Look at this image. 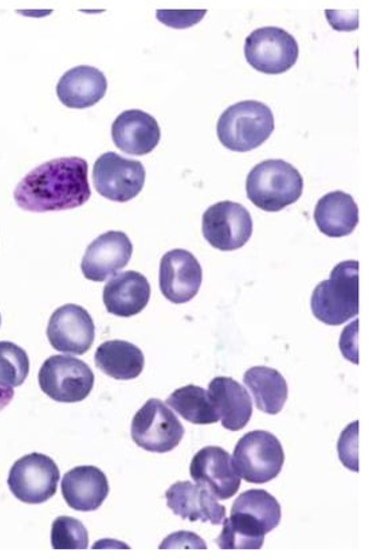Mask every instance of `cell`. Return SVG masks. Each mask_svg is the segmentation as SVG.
<instances>
[{
  "label": "cell",
  "instance_id": "obj_1",
  "mask_svg": "<svg viewBox=\"0 0 369 560\" xmlns=\"http://www.w3.org/2000/svg\"><path fill=\"white\" fill-rule=\"evenodd\" d=\"M91 196L87 162L78 156L58 158L35 167L14 191L16 206L34 213L80 208Z\"/></svg>",
  "mask_w": 369,
  "mask_h": 560
},
{
  "label": "cell",
  "instance_id": "obj_2",
  "mask_svg": "<svg viewBox=\"0 0 369 560\" xmlns=\"http://www.w3.org/2000/svg\"><path fill=\"white\" fill-rule=\"evenodd\" d=\"M310 307L322 324L338 326L359 314V261L338 262L314 289Z\"/></svg>",
  "mask_w": 369,
  "mask_h": 560
},
{
  "label": "cell",
  "instance_id": "obj_3",
  "mask_svg": "<svg viewBox=\"0 0 369 560\" xmlns=\"http://www.w3.org/2000/svg\"><path fill=\"white\" fill-rule=\"evenodd\" d=\"M302 190L301 173L283 160L258 163L246 180L249 200L265 212L288 208L300 200Z\"/></svg>",
  "mask_w": 369,
  "mask_h": 560
},
{
  "label": "cell",
  "instance_id": "obj_4",
  "mask_svg": "<svg viewBox=\"0 0 369 560\" xmlns=\"http://www.w3.org/2000/svg\"><path fill=\"white\" fill-rule=\"evenodd\" d=\"M274 115L266 104L255 101L241 102L222 114L216 133L226 149L236 153H249L271 138Z\"/></svg>",
  "mask_w": 369,
  "mask_h": 560
},
{
  "label": "cell",
  "instance_id": "obj_5",
  "mask_svg": "<svg viewBox=\"0 0 369 560\" xmlns=\"http://www.w3.org/2000/svg\"><path fill=\"white\" fill-rule=\"evenodd\" d=\"M233 464L243 480L266 483L277 478L284 468V447L278 438L269 431H251L234 448Z\"/></svg>",
  "mask_w": 369,
  "mask_h": 560
},
{
  "label": "cell",
  "instance_id": "obj_6",
  "mask_svg": "<svg viewBox=\"0 0 369 560\" xmlns=\"http://www.w3.org/2000/svg\"><path fill=\"white\" fill-rule=\"evenodd\" d=\"M40 389L50 399L60 402H80L95 387V373L74 355H51L40 368Z\"/></svg>",
  "mask_w": 369,
  "mask_h": 560
},
{
  "label": "cell",
  "instance_id": "obj_7",
  "mask_svg": "<svg viewBox=\"0 0 369 560\" xmlns=\"http://www.w3.org/2000/svg\"><path fill=\"white\" fill-rule=\"evenodd\" d=\"M132 440L151 453H168L179 446L184 436L183 424L159 399H150L134 416Z\"/></svg>",
  "mask_w": 369,
  "mask_h": 560
},
{
  "label": "cell",
  "instance_id": "obj_8",
  "mask_svg": "<svg viewBox=\"0 0 369 560\" xmlns=\"http://www.w3.org/2000/svg\"><path fill=\"white\" fill-rule=\"evenodd\" d=\"M61 472L55 459L32 453L16 460L9 475L11 493L22 503L44 504L57 493Z\"/></svg>",
  "mask_w": 369,
  "mask_h": 560
},
{
  "label": "cell",
  "instance_id": "obj_9",
  "mask_svg": "<svg viewBox=\"0 0 369 560\" xmlns=\"http://www.w3.org/2000/svg\"><path fill=\"white\" fill-rule=\"evenodd\" d=\"M298 52L296 38L279 27L257 28L245 43L249 66L265 74L288 72L296 66Z\"/></svg>",
  "mask_w": 369,
  "mask_h": 560
},
{
  "label": "cell",
  "instance_id": "obj_10",
  "mask_svg": "<svg viewBox=\"0 0 369 560\" xmlns=\"http://www.w3.org/2000/svg\"><path fill=\"white\" fill-rule=\"evenodd\" d=\"M145 177L142 162L127 160L116 153L103 154L93 167V184L98 195L115 202L136 198L144 188Z\"/></svg>",
  "mask_w": 369,
  "mask_h": 560
},
{
  "label": "cell",
  "instance_id": "obj_11",
  "mask_svg": "<svg viewBox=\"0 0 369 560\" xmlns=\"http://www.w3.org/2000/svg\"><path fill=\"white\" fill-rule=\"evenodd\" d=\"M253 219L241 203L222 201L210 207L203 214L204 238L219 250L242 248L253 235Z\"/></svg>",
  "mask_w": 369,
  "mask_h": 560
},
{
  "label": "cell",
  "instance_id": "obj_12",
  "mask_svg": "<svg viewBox=\"0 0 369 560\" xmlns=\"http://www.w3.org/2000/svg\"><path fill=\"white\" fill-rule=\"evenodd\" d=\"M95 332L91 314L73 303L57 308L48 325L50 346L62 353H86L95 341Z\"/></svg>",
  "mask_w": 369,
  "mask_h": 560
},
{
  "label": "cell",
  "instance_id": "obj_13",
  "mask_svg": "<svg viewBox=\"0 0 369 560\" xmlns=\"http://www.w3.org/2000/svg\"><path fill=\"white\" fill-rule=\"evenodd\" d=\"M203 270L201 262L189 250L172 249L160 262L162 294L175 305L193 300L201 289Z\"/></svg>",
  "mask_w": 369,
  "mask_h": 560
},
{
  "label": "cell",
  "instance_id": "obj_14",
  "mask_svg": "<svg viewBox=\"0 0 369 560\" xmlns=\"http://www.w3.org/2000/svg\"><path fill=\"white\" fill-rule=\"evenodd\" d=\"M192 480L207 487L218 500H228L241 488V476L234 468L231 455L219 446H207L192 458Z\"/></svg>",
  "mask_w": 369,
  "mask_h": 560
},
{
  "label": "cell",
  "instance_id": "obj_15",
  "mask_svg": "<svg viewBox=\"0 0 369 560\" xmlns=\"http://www.w3.org/2000/svg\"><path fill=\"white\" fill-rule=\"evenodd\" d=\"M133 254L132 242L124 232L109 231L87 247L81 270L92 282H105L128 266Z\"/></svg>",
  "mask_w": 369,
  "mask_h": 560
},
{
  "label": "cell",
  "instance_id": "obj_16",
  "mask_svg": "<svg viewBox=\"0 0 369 560\" xmlns=\"http://www.w3.org/2000/svg\"><path fill=\"white\" fill-rule=\"evenodd\" d=\"M166 499L169 510L186 521L219 525L226 518V508L201 483L175 482L167 490Z\"/></svg>",
  "mask_w": 369,
  "mask_h": 560
},
{
  "label": "cell",
  "instance_id": "obj_17",
  "mask_svg": "<svg viewBox=\"0 0 369 560\" xmlns=\"http://www.w3.org/2000/svg\"><path fill=\"white\" fill-rule=\"evenodd\" d=\"M160 137L159 122L144 110H126L114 121L112 139L116 148L129 155L152 153L159 144Z\"/></svg>",
  "mask_w": 369,
  "mask_h": 560
},
{
  "label": "cell",
  "instance_id": "obj_18",
  "mask_svg": "<svg viewBox=\"0 0 369 560\" xmlns=\"http://www.w3.org/2000/svg\"><path fill=\"white\" fill-rule=\"evenodd\" d=\"M61 487L64 501L80 512L97 511L109 494L108 478L96 466H79L69 470Z\"/></svg>",
  "mask_w": 369,
  "mask_h": 560
},
{
  "label": "cell",
  "instance_id": "obj_19",
  "mask_svg": "<svg viewBox=\"0 0 369 560\" xmlns=\"http://www.w3.org/2000/svg\"><path fill=\"white\" fill-rule=\"evenodd\" d=\"M151 298V285L143 273L126 271L109 280L104 288V305L109 314L129 318L144 311Z\"/></svg>",
  "mask_w": 369,
  "mask_h": 560
},
{
  "label": "cell",
  "instance_id": "obj_20",
  "mask_svg": "<svg viewBox=\"0 0 369 560\" xmlns=\"http://www.w3.org/2000/svg\"><path fill=\"white\" fill-rule=\"evenodd\" d=\"M209 396L226 430L246 428L253 416V401L248 389L231 377H215L209 385Z\"/></svg>",
  "mask_w": 369,
  "mask_h": 560
},
{
  "label": "cell",
  "instance_id": "obj_21",
  "mask_svg": "<svg viewBox=\"0 0 369 560\" xmlns=\"http://www.w3.org/2000/svg\"><path fill=\"white\" fill-rule=\"evenodd\" d=\"M108 91V80L102 70L75 67L68 70L57 85V96L64 107L85 109L103 101Z\"/></svg>",
  "mask_w": 369,
  "mask_h": 560
},
{
  "label": "cell",
  "instance_id": "obj_22",
  "mask_svg": "<svg viewBox=\"0 0 369 560\" xmlns=\"http://www.w3.org/2000/svg\"><path fill=\"white\" fill-rule=\"evenodd\" d=\"M313 215L316 225L328 237L348 236L359 224V208L353 196L340 190L322 197Z\"/></svg>",
  "mask_w": 369,
  "mask_h": 560
},
{
  "label": "cell",
  "instance_id": "obj_23",
  "mask_svg": "<svg viewBox=\"0 0 369 560\" xmlns=\"http://www.w3.org/2000/svg\"><path fill=\"white\" fill-rule=\"evenodd\" d=\"M95 363L99 371L115 381H133L142 375L145 359L142 349L133 343L114 340L98 347Z\"/></svg>",
  "mask_w": 369,
  "mask_h": 560
},
{
  "label": "cell",
  "instance_id": "obj_24",
  "mask_svg": "<svg viewBox=\"0 0 369 560\" xmlns=\"http://www.w3.org/2000/svg\"><path fill=\"white\" fill-rule=\"evenodd\" d=\"M243 383L253 394L258 410L277 416L288 400V383L278 371L267 366H254L245 373Z\"/></svg>",
  "mask_w": 369,
  "mask_h": 560
},
{
  "label": "cell",
  "instance_id": "obj_25",
  "mask_svg": "<svg viewBox=\"0 0 369 560\" xmlns=\"http://www.w3.org/2000/svg\"><path fill=\"white\" fill-rule=\"evenodd\" d=\"M167 405L177 411L181 418L193 424H214L219 422L207 390L198 385H186L168 396Z\"/></svg>",
  "mask_w": 369,
  "mask_h": 560
},
{
  "label": "cell",
  "instance_id": "obj_26",
  "mask_svg": "<svg viewBox=\"0 0 369 560\" xmlns=\"http://www.w3.org/2000/svg\"><path fill=\"white\" fill-rule=\"evenodd\" d=\"M233 511H242L261 522L267 533L278 527L281 505L277 499L263 489H250L234 501Z\"/></svg>",
  "mask_w": 369,
  "mask_h": 560
},
{
  "label": "cell",
  "instance_id": "obj_27",
  "mask_svg": "<svg viewBox=\"0 0 369 560\" xmlns=\"http://www.w3.org/2000/svg\"><path fill=\"white\" fill-rule=\"evenodd\" d=\"M31 360L25 349L14 342L0 341V387L15 388L25 383Z\"/></svg>",
  "mask_w": 369,
  "mask_h": 560
},
{
  "label": "cell",
  "instance_id": "obj_28",
  "mask_svg": "<svg viewBox=\"0 0 369 560\" xmlns=\"http://www.w3.org/2000/svg\"><path fill=\"white\" fill-rule=\"evenodd\" d=\"M51 546L55 550H86L90 534L78 518L60 516L52 523Z\"/></svg>",
  "mask_w": 369,
  "mask_h": 560
},
{
  "label": "cell",
  "instance_id": "obj_29",
  "mask_svg": "<svg viewBox=\"0 0 369 560\" xmlns=\"http://www.w3.org/2000/svg\"><path fill=\"white\" fill-rule=\"evenodd\" d=\"M359 429V422H355L344 431L338 442V455L342 463L347 466L348 469L359 471V459H357V430Z\"/></svg>",
  "mask_w": 369,
  "mask_h": 560
},
{
  "label": "cell",
  "instance_id": "obj_30",
  "mask_svg": "<svg viewBox=\"0 0 369 560\" xmlns=\"http://www.w3.org/2000/svg\"><path fill=\"white\" fill-rule=\"evenodd\" d=\"M206 10L199 11H157V20L169 27L186 28L201 22Z\"/></svg>",
  "mask_w": 369,
  "mask_h": 560
},
{
  "label": "cell",
  "instance_id": "obj_31",
  "mask_svg": "<svg viewBox=\"0 0 369 560\" xmlns=\"http://www.w3.org/2000/svg\"><path fill=\"white\" fill-rule=\"evenodd\" d=\"M171 547H189L199 548V550H207V545L201 539V536L192 533H177L169 535L168 538L162 542L160 550Z\"/></svg>",
  "mask_w": 369,
  "mask_h": 560
},
{
  "label": "cell",
  "instance_id": "obj_32",
  "mask_svg": "<svg viewBox=\"0 0 369 560\" xmlns=\"http://www.w3.org/2000/svg\"><path fill=\"white\" fill-rule=\"evenodd\" d=\"M14 388L0 387V411H3L8 407L11 400L14 399Z\"/></svg>",
  "mask_w": 369,
  "mask_h": 560
},
{
  "label": "cell",
  "instance_id": "obj_33",
  "mask_svg": "<svg viewBox=\"0 0 369 560\" xmlns=\"http://www.w3.org/2000/svg\"><path fill=\"white\" fill-rule=\"evenodd\" d=\"M0 324H2V317H0Z\"/></svg>",
  "mask_w": 369,
  "mask_h": 560
}]
</instances>
